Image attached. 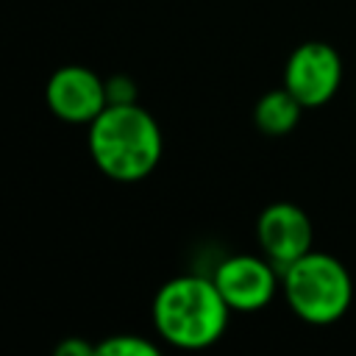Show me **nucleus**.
Masks as SVG:
<instances>
[{"label": "nucleus", "instance_id": "obj_1", "mask_svg": "<svg viewBox=\"0 0 356 356\" xmlns=\"http://www.w3.org/2000/svg\"><path fill=\"white\" fill-rule=\"evenodd\" d=\"M89 156L95 167L120 184L147 178L161 161L164 139L156 117L139 103L106 106L89 122Z\"/></svg>", "mask_w": 356, "mask_h": 356}, {"label": "nucleus", "instance_id": "obj_2", "mask_svg": "<svg viewBox=\"0 0 356 356\" xmlns=\"http://www.w3.org/2000/svg\"><path fill=\"white\" fill-rule=\"evenodd\" d=\"M231 306L211 275H175L153 298V325L164 342L181 350L214 345L228 328Z\"/></svg>", "mask_w": 356, "mask_h": 356}, {"label": "nucleus", "instance_id": "obj_3", "mask_svg": "<svg viewBox=\"0 0 356 356\" xmlns=\"http://www.w3.org/2000/svg\"><path fill=\"white\" fill-rule=\"evenodd\" d=\"M281 292L292 314L309 325H331L342 320L353 303L348 267L337 256L314 248L281 270Z\"/></svg>", "mask_w": 356, "mask_h": 356}, {"label": "nucleus", "instance_id": "obj_4", "mask_svg": "<svg viewBox=\"0 0 356 356\" xmlns=\"http://www.w3.org/2000/svg\"><path fill=\"white\" fill-rule=\"evenodd\" d=\"M342 83V58L328 42L298 44L284 64V86L303 103V108L325 106Z\"/></svg>", "mask_w": 356, "mask_h": 356}, {"label": "nucleus", "instance_id": "obj_5", "mask_svg": "<svg viewBox=\"0 0 356 356\" xmlns=\"http://www.w3.org/2000/svg\"><path fill=\"white\" fill-rule=\"evenodd\" d=\"M211 281L217 284L231 312H259L275 298L281 286V273L267 256L236 253L214 267Z\"/></svg>", "mask_w": 356, "mask_h": 356}, {"label": "nucleus", "instance_id": "obj_6", "mask_svg": "<svg viewBox=\"0 0 356 356\" xmlns=\"http://www.w3.org/2000/svg\"><path fill=\"white\" fill-rule=\"evenodd\" d=\"M256 242H259L261 256H267L281 273L295 259L312 250L314 228H312L309 214L300 206L289 200H275L264 206L256 220Z\"/></svg>", "mask_w": 356, "mask_h": 356}, {"label": "nucleus", "instance_id": "obj_7", "mask_svg": "<svg viewBox=\"0 0 356 356\" xmlns=\"http://www.w3.org/2000/svg\"><path fill=\"white\" fill-rule=\"evenodd\" d=\"M47 108L72 125H89L106 106V81L81 64L58 67L44 86Z\"/></svg>", "mask_w": 356, "mask_h": 356}, {"label": "nucleus", "instance_id": "obj_8", "mask_svg": "<svg viewBox=\"0 0 356 356\" xmlns=\"http://www.w3.org/2000/svg\"><path fill=\"white\" fill-rule=\"evenodd\" d=\"M303 103L286 89H270L264 92L253 106V122L264 136H286L300 122Z\"/></svg>", "mask_w": 356, "mask_h": 356}, {"label": "nucleus", "instance_id": "obj_9", "mask_svg": "<svg viewBox=\"0 0 356 356\" xmlns=\"http://www.w3.org/2000/svg\"><path fill=\"white\" fill-rule=\"evenodd\" d=\"M97 356H159L156 342L134 334H114L97 342Z\"/></svg>", "mask_w": 356, "mask_h": 356}, {"label": "nucleus", "instance_id": "obj_10", "mask_svg": "<svg viewBox=\"0 0 356 356\" xmlns=\"http://www.w3.org/2000/svg\"><path fill=\"white\" fill-rule=\"evenodd\" d=\"M106 100L108 106H122V103H136V83L131 75H111L106 78Z\"/></svg>", "mask_w": 356, "mask_h": 356}, {"label": "nucleus", "instance_id": "obj_11", "mask_svg": "<svg viewBox=\"0 0 356 356\" xmlns=\"http://www.w3.org/2000/svg\"><path fill=\"white\" fill-rule=\"evenodd\" d=\"M56 356H97V345L81 337H70L56 345Z\"/></svg>", "mask_w": 356, "mask_h": 356}]
</instances>
